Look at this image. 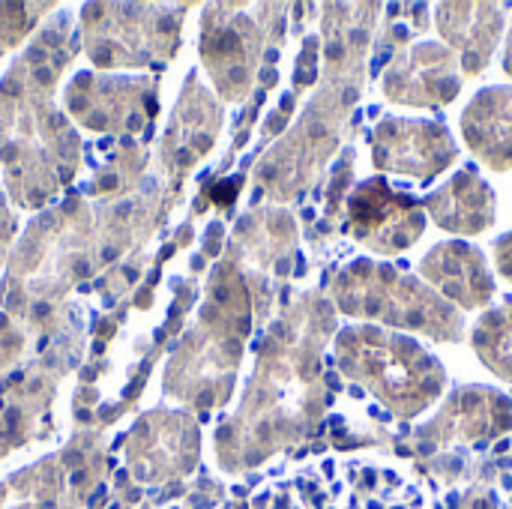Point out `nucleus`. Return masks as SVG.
<instances>
[{"label":"nucleus","mask_w":512,"mask_h":509,"mask_svg":"<svg viewBox=\"0 0 512 509\" xmlns=\"http://www.w3.org/2000/svg\"><path fill=\"white\" fill-rule=\"evenodd\" d=\"M33 78H36L39 84H51V81H54V72L45 69V66H36V69H33Z\"/></svg>","instance_id":"obj_4"},{"label":"nucleus","mask_w":512,"mask_h":509,"mask_svg":"<svg viewBox=\"0 0 512 509\" xmlns=\"http://www.w3.org/2000/svg\"><path fill=\"white\" fill-rule=\"evenodd\" d=\"M30 201H33V204H42V201H45V192H42V189H33V192H30Z\"/></svg>","instance_id":"obj_23"},{"label":"nucleus","mask_w":512,"mask_h":509,"mask_svg":"<svg viewBox=\"0 0 512 509\" xmlns=\"http://www.w3.org/2000/svg\"><path fill=\"white\" fill-rule=\"evenodd\" d=\"M63 63H66V51H57L54 54V66H63Z\"/></svg>","instance_id":"obj_31"},{"label":"nucleus","mask_w":512,"mask_h":509,"mask_svg":"<svg viewBox=\"0 0 512 509\" xmlns=\"http://www.w3.org/2000/svg\"><path fill=\"white\" fill-rule=\"evenodd\" d=\"M93 378H96V372H93L90 366H84V369H81V381H84V384H90Z\"/></svg>","instance_id":"obj_20"},{"label":"nucleus","mask_w":512,"mask_h":509,"mask_svg":"<svg viewBox=\"0 0 512 509\" xmlns=\"http://www.w3.org/2000/svg\"><path fill=\"white\" fill-rule=\"evenodd\" d=\"M129 213H132V204H129V201H123V204L117 207V216H120V219H126Z\"/></svg>","instance_id":"obj_19"},{"label":"nucleus","mask_w":512,"mask_h":509,"mask_svg":"<svg viewBox=\"0 0 512 509\" xmlns=\"http://www.w3.org/2000/svg\"><path fill=\"white\" fill-rule=\"evenodd\" d=\"M69 483H72V486H78V483H84V471H75Z\"/></svg>","instance_id":"obj_34"},{"label":"nucleus","mask_w":512,"mask_h":509,"mask_svg":"<svg viewBox=\"0 0 512 509\" xmlns=\"http://www.w3.org/2000/svg\"><path fill=\"white\" fill-rule=\"evenodd\" d=\"M6 306H9V309H18V306H21V297H18V294H9V303H6Z\"/></svg>","instance_id":"obj_28"},{"label":"nucleus","mask_w":512,"mask_h":509,"mask_svg":"<svg viewBox=\"0 0 512 509\" xmlns=\"http://www.w3.org/2000/svg\"><path fill=\"white\" fill-rule=\"evenodd\" d=\"M195 147H198V150H207V147H210V138H195Z\"/></svg>","instance_id":"obj_32"},{"label":"nucleus","mask_w":512,"mask_h":509,"mask_svg":"<svg viewBox=\"0 0 512 509\" xmlns=\"http://www.w3.org/2000/svg\"><path fill=\"white\" fill-rule=\"evenodd\" d=\"M15 156H18V147H15V144H6V147L0 150V159H3V162H12Z\"/></svg>","instance_id":"obj_9"},{"label":"nucleus","mask_w":512,"mask_h":509,"mask_svg":"<svg viewBox=\"0 0 512 509\" xmlns=\"http://www.w3.org/2000/svg\"><path fill=\"white\" fill-rule=\"evenodd\" d=\"M39 222H42V225H45V228H54V225H57V219H54V216H51V213H45V216H42V219H39Z\"/></svg>","instance_id":"obj_26"},{"label":"nucleus","mask_w":512,"mask_h":509,"mask_svg":"<svg viewBox=\"0 0 512 509\" xmlns=\"http://www.w3.org/2000/svg\"><path fill=\"white\" fill-rule=\"evenodd\" d=\"M177 162H180V165H189V162H192V153H189V150H180V153H177Z\"/></svg>","instance_id":"obj_22"},{"label":"nucleus","mask_w":512,"mask_h":509,"mask_svg":"<svg viewBox=\"0 0 512 509\" xmlns=\"http://www.w3.org/2000/svg\"><path fill=\"white\" fill-rule=\"evenodd\" d=\"M27 60H30V63H42V60H45V48H42V45L30 48V51H27Z\"/></svg>","instance_id":"obj_7"},{"label":"nucleus","mask_w":512,"mask_h":509,"mask_svg":"<svg viewBox=\"0 0 512 509\" xmlns=\"http://www.w3.org/2000/svg\"><path fill=\"white\" fill-rule=\"evenodd\" d=\"M75 210H78V201L75 198H66L63 201V213H75Z\"/></svg>","instance_id":"obj_18"},{"label":"nucleus","mask_w":512,"mask_h":509,"mask_svg":"<svg viewBox=\"0 0 512 509\" xmlns=\"http://www.w3.org/2000/svg\"><path fill=\"white\" fill-rule=\"evenodd\" d=\"M231 78H234V81H243V78H246V72H243V69H231Z\"/></svg>","instance_id":"obj_35"},{"label":"nucleus","mask_w":512,"mask_h":509,"mask_svg":"<svg viewBox=\"0 0 512 509\" xmlns=\"http://www.w3.org/2000/svg\"><path fill=\"white\" fill-rule=\"evenodd\" d=\"M6 324H9V318H6V315H0V333L6 330Z\"/></svg>","instance_id":"obj_42"},{"label":"nucleus","mask_w":512,"mask_h":509,"mask_svg":"<svg viewBox=\"0 0 512 509\" xmlns=\"http://www.w3.org/2000/svg\"><path fill=\"white\" fill-rule=\"evenodd\" d=\"M90 273V264L87 261H75V276H87Z\"/></svg>","instance_id":"obj_16"},{"label":"nucleus","mask_w":512,"mask_h":509,"mask_svg":"<svg viewBox=\"0 0 512 509\" xmlns=\"http://www.w3.org/2000/svg\"><path fill=\"white\" fill-rule=\"evenodd\" d=\"M0 411H3V402H0Z\"/></svg>","instance_id":"obj_44"},{"label":"nucleus","mask_w":512,"mask_h":509,"mask_svg":"<svg viewBox=\"0 0 512 509\" xmlns=\"http://www.w3.org/2000/svg\"><path fill=\"white\" fill-rule=\"evenodd\" d=\"M138 387H141V378H138V381H132V384H129V387L123 390V399H129V396H135V393H138Z\"/></svg>","instance_id":"obj_17"},{"label":"nucleus","mask_w":512,"mask_h":509,"mask_svg":"<svg viewBox=\"0 0 512 509\" xmlns=\"http://www.w3.org/2000/svg\"><path fill=\"white\" fill-rule=\"evenodd\" d=\"M6 420H9V426H15V420H18V411H9V414H6Z\"/></svg>","instance_id":"obj_41"},{"label":"nucleus","mask_w":512,"mask_h":509,"mask_svg":"<svg viewBox=\"0 0 512 509\" xmlns=\"http://www.w3.org/2000/svg\"><path fill=\"white\" fill-rule=\"evenodd\" d=\"M114 258H117V249H114V246L102 249V261H114Z\"/></svg>","instance_id":"obj_24"},{"label":"nucleus","mask_w":512,"mask_h":509,"mask_svg":"<svg viewBox=\"0 0 512 509\" xmlns=\"http://www.w3.org/2000/svg\"><path fill=\"white\" fill-rule=\"evenodd\" d=\"M198 402H201V405H204V408H207V405H210V402H213V396H210V393H201V399H198Z\"/></svg>","instance_id":"obj_39"},{"label":"nucleus","mask_w":512,"mask_h":509,"mask_svg":"<svg viewBox=\"0 0 512 509\" xmlns=\"http://www.w3.org/2000/svg\"><path fill=\"white\" fill-rule=\"evenodd\" d=\"M69 108L72 111H87V99L84 96H75V99H69Z\"/></svg>","instance_id":"obj_10"},{"label":"nucleus","mask_w":512,"mask_h":509,"mask_svg":"<svg viewBox=\"0 0 512 509\" xmlns=\"http://www.w3.org/2000/svg\"><path fill=\"white\" fill-rule=\"evenodd\" d=\"M42 509H54V501H48V504H42Z\"/></svg>","instance_id":"obj_43"},{"label":"nucleus","mask_w":512,"mask_h":509,"mask_svg":"<svg viewBox=\"0 0 512 509\" xmlns=\"http://www.w3.org/2000/svg\"><path fill=\"white\" fill-rule=\"evenodd\" d=\"M111 414H114V408H111V405H105V408H102V411H99V417H102V420H108V417H111Z\"/></svg>","instance_id":"obj_37"},{"label":"nucleus","mask_w":512,"mask_h":509,"mask_svg":"<svg viewBox=\"0 0 512 509\" xmlns=\"http://www.w3.org/2000/svg\"><path fill=\"white\" fill-rule=\"evenodd\" d=\"M93 63H96V66H108V63H111V48H108V45L96 48V51H93Z\"/></svg>","instance_id":"obj_2"},{"label":"nucleus","mask_w":512,"mask_h":509,"mask_svg":"<svg viewBox=\"0 0 512 509\" xmlns=\"http://www.w3.org/2000/svg\"><path fill=\"white\" fill-rule=\"evenodd\" d=\"M60 42H63V36L57 30H45L42 33V48H60Z\"/></svg>","instance_id":"obj_1"},{"label":"nucleus","mask_w":512,"mask_h":509,"mask_svg":"<svg viewBox=\"0 0 512 509\" xmlns=\"http://www.w3.org/2000/svg\"><path fill=\"white\" fill-rule=\"evenodd\" d=\"M123 276H126V282H135V279H138V273H135L132 267H126V270H123Z\"/></svg>","instance_id":"obj_33"},{"label":"nucleus","mask_w":512,"mask_h":509,"mask_svg":"<svg viewBox=\"0 0 512 509\" xmlns=\"http://www.w3.org/2000/svg\"><path fill=\"white\" fill-rule=\"evenodd\" d=\"M84 12H87V18H93V21H96V18H102V6H99V3H93V6H84Z\"/></svg>","instance_id":"obj_11"},{"label":"nucleus","mask_w":512,"mask_h":509,"mask_svg":"<svg viewBox=\"0 0 512 509\" xmlns=\"http://www.w3.org/2000/svg\"><path fill=\"white\" fill-rule=\"evenodd\" d=\"M57 177H60V183H72V168H66V165H60V171H57Z\"/></svg>","instance_id":"obj_15"},{"label":"nucleus","mask_w":512,"mask_h":509,"mask_svg":"<svg viewBox=\"0 0 512 509\" xmlns=\"http://www.w3.org/2000/svg\"><path fill=\"white\" fill-rule=\"evenodd\" d=\"M126 126H129V129H138V126H141V117H138V114H129Z\"/></svg>","instance_id":"obj_25"},{"label":"nucleus","mask_w":512,"mask_h":509,"mask_svg":"<svg viewBox=\"0 0 512 509\" xmlns=\"http://www.w3.org/2000/svg\"><path fill=\"white\" fill-rule=\"evenodd\" d=\"M0 90H3V96H18V93H21V84H18L15 78H6Z\"/></svg>","instance_id":"obj_5"},{"label":"nucleus","mask_w":512,"mask_h":509,"mask_svg":"<svg viewBox=\"0 0 512 509\" xmlns=\"http://www.w3.org/2000/svg\"><path fill=\"white\" fill-rule=\"evenodd\" d=\"M63 462H66L69 468H78V465L84 462V456H81L78 450H72V453H66V456H63Z\"/></svg>","instance_id":"obj_8"},{"label":"nucleus","mask_w":512,"mask_h":509,"mask_svg":"<svg viewBox=\"0 0 512 509\" xmlns=\"http://www.w3.org/2000/svg\"><path fill=\"white\" fill-rule=\"evenodd\" d=\"M87 81H90V75H87V72H81V75L75 78V84H87Z\"/></svg>","instance_id":"obj_40"},{"label":"nucleus","mask_w":512,"mask_h":509,"mask_svg":"<svg viewBox=\"0 0 512 509\" xmlns=\"http://www.w3.org/2000/svg\"><path fill=\"white\" fill-rule=\"evenodd\" d=\"M171 27H174V18H162L159 21V30H171Z\"/></svg>","instance_id":"obj_30"},{"label":"nucleus","mask_w":512,"mask_h":509,"mask_svg":"<svg viewBox=\"0 0 512 509\" xmlns=\"http://www.w3.org/2000/svg\"><path fill=\"white\" fill-rule=\"evenodd\" d=\"M18 381H24V372H12L9 375V384H18Z\"/></svg>","instance_id":"obj_36"},{"label":"nucleus","mask_w":512,"mask_h":509,"mask_svg":"<svg viewBox=\"0 0 512 509\" xmlns=\"http://www.w3.org/2000/svg\"><path fill=\"white\" fill-rule=\"evenodd\" d=\"M261 78H264L267 84H273V81H276V72H273V69H264V72H261Z\"/></svg>","instance_id":"obj_27"},{"label":"nucleus","mask_w":512,"mask_h":509,"mask_svg":"<svg viewBox=\"0 0 512 509\" xmlns=\"http://www.w3.org/2000/svg\"><path fill=\"white\" fill-rule=\"evenodd\" d=\"M48 123H51V129H63V126H66V117H63V114H51Z\"/></svg>","instance_id":"obj_14"},{"label":"nucleus","mask_w":512,"mask_h":509,"mask_svg":"<svg viewBox=\"0 0 512 509\" xmlns=\"http://www.w3.org/2000/svg\"><path fill=\"white\" fill-rule=\"evenodd\" d=\"M48 312H51V306H48V303H36V306H33V318H45Z\"/></svg>","instance_id":"obj_13"},{"label":"nucleus","mask_w":512,"mask_h":509,"mask_svg":"<svg viewBox=\"0 0 512 509\" xmlns=\"http://www.w3.org/2000/svg\"><path fill=\"white\" fill-rule=\"evenodd\" d=\"M144 105H147V114H150V117L159 111V105H156V99H153V96H147V102H144Z\"/></svg>","instance_id":"obj_21"},{"label":"nucleus","mask_w":512,"mask_h":509,"mask_svg":"<svg viewBox=\"0 0 512 509\" xmlns=\"http://www.w3.org/2000/svg\"><path fill=\"white\" fill-rule=\"evenodd\" d=\"M234 45H237V36H234V33H222V36H219V48H222V51H231Z\"/></svg>","instance_id":"obj_6"},{"label":"nucleus","mask_w":512,"mask_h":509,"mask_svg":"<svg viewBox=\"0 0 512 509\" xmlns=\"http://www.w3.org/2000/svg\"><path fill=\"white\" fill-rule=\"evenodd\" d=\"M87 126H90V129H105V126H108V114H102V111L90 114V117H87Z\"/></svg>","instance_id":"obj_3"},{"label":"nucleus","mask_w":512,"mask_h":509,"mask_svg":"<svg viewBox=\"0 0 512 509\" xmlns=\"http://www.w3.org/2000/svg\"><path fill=\"white\" fill-rule=\"evenodd\" d=\"M327 54H330V57H339V54H342V48H339V45H330V48H327Z\"/></svg>","instance_id":"obj_38"},{"label":"nucleus","mask_w":512,"mask_h":509,"mask_svg":"<svg viewBox=\"0 0 512 509\" xmlns=\"http://www.w3.org/2000/svg\"><path fill=\"white\" fill-rule=\"evenodd\" d=\"M117 183H120V180H117V177H114V174H105V177H102V180H99V186H102V189H114V186H117Z\"/></svg>","instance_id":"obj_12"},{"label":"nucleus","mask_w":512,"mask_h":509,"mask_svg":"<svg viewBox=\"0 0 512 509\" xmlns=\"http://www.w3.org/2000/svg\"><path fill=\"white\" fill-rule=\"evenodd\" d=\"M93 354H96V357H99V354H105V342H102V339H96V342H93Z\"/></svg>","instance_id":"obj_29"}]
</instances>
